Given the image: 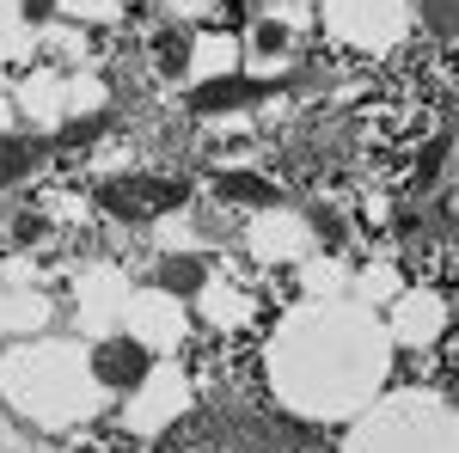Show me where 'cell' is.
Wrapping results in <instances>:
<instances>
[{
    "instance_id": "6da1fadb",
    "label": "cell",
    "mask_w": 459,
    "mask_h": 453,
    "mask_svg": "<svg viewBox=\"0 0 459 453\" xmlns=\"http://www.w3.org/2000/svg\"><path fill=\"white\" fill-rule=\"evenodd\" d=\"M264 368H270V386L288 411L337 423L380 398L392 368V331L374 318V307L325 294V301L294 307L276 325Z\"/></svg>"
},
{
    "instance_id": "7a4b0ae2",
    "label": "cell",
    "mask_w": 459,
    "mask_h": 453,
    "mask_svg": "<svg viewBox=\"0 0 459 453\" xmlns=\"http://www.w3.org/2000/svg\"><path fill=\"white\" fill-rule=\"evenodd\" d=\"M0 398L37 429L92 423L105 405V386L92 374V355L80 344H13L0 355Z\"/></svg>"
},
{
    "instance_id": "3957f363",
    "label": "cell",
    "mask_w": 459,
    "mask_h": 453,
    "mask_svg": "<svg viewBox=\"0 0 459 453\" xmlns=\"http://www.w3.org/2000/svg\"><path fill=\"white\" fill-rule=\"evenodd\" d=\"M343 453H459V411L435 392L374 398L350 429Z\"/></svg>"
},
{
    "instance_id": "277c9868",
    "label": "cell",
    "mask_w": 459,
    "mask_h": 453,
    "mask_svg": "<svg viewBox=\"0 0 459 453\" xmlns=\"http://www.w3.org/2000/svg\"><path fill=\"white\" fill-rule=\"evenodd\" d=\"M325 31L361 56H386L411 31V0H325Z\"/></svg>"
},
{
    "instance_id": "5b68a950",
    "label": "cell",
    "mask_w": 459,
    "mask_h": 453,
    "mask_svg": "<svg viewBox=\"0 0 459 453\" xmlns=\"http://www.w3.org/2000/svg\"><path fill=\"white\" fill-rule=\"evenodd\" d=\"M184 411H190V374H184V368H147V380L135 386L123 423H129L135 435H160V429H172Z\"/></svg>"
},
{
    "instance_id": "8992f818",
    "label": "cell",
    "mask_w": 459,
    "mask_h": 453,
    "mask_svg": "<svg viewBox=\"0 0 459 453\" xmlns=\"http://www.w3.org/2000/svg\"><path fill=\"white\" fill-rule=\"evenodd\" d=\"M123 331L147 355H172L184 344V307H178V294H166V288H135L129 307H123Z\"/></svg>"
},
{
    "instance_id": "52a82bcc",
    "label": "cell",
    "mask_w": 459,
    "mask_h": 453,
    "mask_svg": "<svg viewBox=\"0 0 459 453\" xmlns=\"http://www.w3.org/2000/svg\"><path fill=\"white\" fill-rule=\"evenodd\" d=\"M123 307H129V282H123V270L92 264V270L74 276V313H80V325H86L92 337H110V325H123Z\"/></svg>"
},
{
    "instance_id": "ba28073f",
    "label": "cell",
    "mask_w": 459,
    "mask_h": 453,
    "mask_svg": "<svg viewBox=\"0 0 459 453\" xmlns=\"http://www.w3.org/2000/svg\"><path fill=\"white\" fill-rule=\"evenodd\" d=\"M392 344H411V349H429L441 344V331H447V301L435 294V288H404L398 301H392Z\"/></svg>"
},
{
    "instance_id": "9c48e42d",
    "label": "cell",
    "mask_w": 459,
    "mask_h": 453,
    "mask_svg": "<svg viewBox=\"0 0 459 453\" xmlns=\"http://www.w3.org/2000/svg\"><path fill=\"white\" fill-rule=\"evenodd\" d=\"M246 245H251V257H264V264H288V257H307L313 227H307L300 214H288V209H264L246 227Z\"/></svg>"
},
{
    "instance_id": "30bf717a",
    "label": "cell",
    "mask_w": 459,
    "mask_h": 453,
    "mask_svg": "<svg viewBox=\"0 0 459 453\" xmlns=\"http://www.w3.org/2000/svg\"><path fill=\"white\" fill-rule=\"evenodd\" d=\"M184 203V184L178 178H110L105 184V209L123 221H147V214Z\"/></svg>"
},
{
    "instance_id": "8fae6325",
    "label": "cell",
    "mask_w": 459,
    "mask_h": 453,
    "mask_svg": "<svg viewBox=\"0 0 459 453\" xmlns=\"http://www.w3.org/2000/svg\"><path fill=\"white\" fill-rule=\"evenodd\" d=\"M92 374H99V386L105 392H117V386H135L147 380V349L123 331V337H99V349H92Z\"/></svg>"
},
{
    "instance_id": "7c38bea8",
    "label": "cell",
    "mask_w": 459,
    "mask_h": 453,
    "mask_svg": "<svg viewBox=\"0 0 459 453\" xmlns=\"http://www.w3.org/2000/svg\"><path fill=\"white\" fill-rule=\"evenodd\" d=\"M239 56H246V43L233 31H196V43H190V68H184V80L190 86H209V80H227V74H239Z\"/></svg>"
},
{
    "instance_id": "4fadbf2b",
    "label": "cell",
    "mask_w": 459,
    "mask_h": 453,
    "mask_svg": "<svg viewBox=\"0 0 459 453\" xmlns=\"http://www.w3.org/2000/svg\"><path fill=\"white\" fill-rule=\"evenodd\" d=\"M19 110L25 117H37V123H68L74 117V80H62V74H37V80H25L19 86Z\"/></svg>"
},
{
    "instance_id": "5bb4252c",
    "label": "cell",
    "mask_w": 459,
    "mask_h": 453,
    "mask_svg": "<svg viewBox=\"0 0 459 453\" xmlns=\"http://www.w3.org/2000/svg\"><path fill=\"white\" fill-rule=\"evenodd\" d=\"M276 92V80H239V74H227V80H209V86H190V105L203 110H239V105H257V99H270Z\"/></svg>"
},
{
    "instance_id": "9a60e30c",
    "label": "cell",
    "mask_w": 459,
    "mask_h": 453,
    "mask_svg": "<svg viewBox=\"0 0 459 453\" xmlns=\"http://www.w3.org/2000/svg\"><path fill=\"white\" fill-rule=\"evenodd\" d=\"M246 49H251V62H257L264 74L288 68V56H294V19H270V13H264V19L251 25Z\"/></svg>"
},
{
    "instance_id": "2e32d148",
    "label": "cell",
    "mask_w": 459,
    "mask_h": 453,
    "mask_svg": "<svg viewBox=\"0 0 459 453\" xmlns=\"http://www.w3.org/2000/svg\"><path fill=\"white\" fill-rule=\"evenodd\" d=\"M153 276H160L153 288H166V294H178V301H184V294H203V288H209V264H203L196 251H166Z\"/></svg>"
},
{
    "instance_id": "e0dca14e",
    "label": "cell",
    "mask_w": 459,
    "mask_h": 453,
    "mask_svg": "<svg viewBox=\"0 0 459 453\" xmlns=\"http://www.w3.org/2000/svg\"><path fill=\"white\" fill-rule=\"evenodd\" d=\"M203 313H209V325H221V331H239V325H251V294H239L227 276H214L209 288H203Z\"/></svg>"
},
{
    "instance_id": "ac0fdd59",
    "label": "cell",
    "mask_w": 459,
    "mask_h": 453,
    "mask_svg": "<svg viewBox=\"0 0 459 453\" xmlns=\"http://www.w3.org/2000/svg\"><path fill=\"white\" fill-rule=\"evenodd\" d=\"M214 190L227 196V203H246V209H276L282 196H276V184L270 178H257V172H214Z\"/></svg>"
},
{
    "instance_id": "d6986e66",
    "label": "cell",
    "mask_w": 459,
    "mask_h": 453,
    "mask_svg": "<svg viewBox=\"0 0 459 453\" xmlns=\"http://www.w3.org/2000/svg\"><path fill=\"white\" fill-rule=\"evenodd\" d=\"M31 19H25V6L19 0H0V62H19L25 49H31Z\"/></svg>"
},
{
    "instance_id": "ffe728a7",
    "label": "cell",
    "mask_w": 459,
    "mask_h": 453,
    "mask_svg": "<svg viewBox=\"0 0 459 453\" xmlns=\"http://www.w3.org/2000/svg\"><path fill=\"white\" fill-rule=\"evenodd\" d=\"M43 318H49V307H43L37 294H19V288L0 294V331H37Z\"/></svg>"
},
{
    "instance_id": "44dd1931",
    "label": "cell",
    "mask_w": 459,
    "mask_h": 453,
    "mask_svg": "<svg viewBox=\"0 0 459 453\" xmlns=\"http://www.w3.org/2000/svg\"><path fill=\"white\" fill-rule=\"evenodd\" d=\"M404 288H398V270L392 264H368L361 276H355V301L361 307H380V301H398Z\"/></svg>"
},
{
    "instance_id": "7402d4cb",
    "label": "cell",
    "mask_w": 459,
    "mask_h": 453,
    "mask_svg": "<svg viewBox=\"0 0 459 453\" xmlns=\"http://www.w3.org/2000/svg\"><path fill=\"white\" fill-rule=\"evenodd\" d=\"M190 43H196V37H184V31H160V37H153V62H160L166 74H184V68H190Z\"/></svg>"
},
{
    "instance_id": "603a6c76",
    "label": "cell",
    "mask_w": 459,
    "mask_h": 453,
    "mask_svg": "<svg viewBox=\"0 0 459 453\" xmlns=\"http://www.w3.org/2000/svg\"><path fill=\"white\" fill-rule=\"evenodd\" d=\"M343 264H337V257H313V264H307V294H313V301H325V294H337V288H343Z\"/></svg>"
},
{
    "instance_id": "cb8c5ba5",
    "label": "cell",
    "mask_w": 459,
    "mask_h": 453,
    "mask_svg": "<svg viewBox=\"0 0 459 453\" xmlns=\"http://www.w3.org/2000/svg\"><path fill=\"white\" fill-rule=\"evenodd\" d=\"M25 160H31V153H25L19 141H13V135H0V184H6V178H19V172H25Z\"/></svg>"
},
{
    "instance_id": "d4e9b609",
    "label": "cell",
    "mask_w": 459,
    "mask_h": 453,
    "mask_svg": "<svg viewBox=\"0 0 459 453\" xmlns=\"http://www.w3.org/2000/svg\"><path fill=\"white\" fill-rule=\"evenodd\" d=\"M74 19H117V0H62Z\"/></svg>"
},
{
    "instance_id": "484cf974",
    "label": "cell",
    "mask_w": 459,
    "mask_h": 453,
    "mask_svg": "<svg viewBox=\"0 0 459 453\" xmlns=\"http://www.w3.org/2000/svg\"><path fill=\"white\" fill-rule=\"evenodd\" d=\"M423 13H429V25H441V31H454V25H459V0H429Z\"/></svg>"
},
{
    "instance_id": "4316f807",
    "label": "cell",
    "mask_w": 459,
    "mask_h": 453,
    "mask_svg": "<svg viewBox=\"0 0 459 453\" xmlns=\"http://www.w3.org/2000/svg\"><path fill=\"white\" fill-rule=\"evenodd\" d=\"M172 13H184V19H209L214 25V13H221V0H166Z\"/></svg>"
},
{
    "instance_id": "83f0119b",
    "label": "cell",
    "mask_w": 459,
    "mask_h": 453,
    "mask_svg": "<svg viewBox=\"0 0 459 453\" xmlns=\"http://www.w3.org/2000/svg\"><path fill=\"white\" fill-rule=\"evenodd\" d=\"M19 6H25V19H31V25H43V19H49L62 0H19Z\"/></svg>"
},
{
    "instance_id": "f1b7e54d",
    "label": "cell",
    "mask_w": 459,
    "mask_h": 453,
    "mask_svg": "<svg viewBox=\"0 0 459 453\" xmlns=\"http://www.w3.org/2000/svg\"><path fill=\"white\" fill-rule=\"evenodd\" d=\"M6 129H13V105H0V135H6Z\"/></svg>"
}]
</instances>
